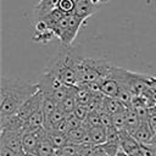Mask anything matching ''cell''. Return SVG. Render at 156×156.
<instances>
[{"label":"cell","mask_w":156,"mask_h":156,"mask_svg":"<svg viewBox=\"0 0 156 156\" xmlns=\"http://www.w3.org/2000/svg\"><path fill=\"white\" fill-rule=\"evenodd\" d=\"M38 90L37 83L2 77L0 85V119L16 115L20 107Z\"/></svg>","instance_id":"obj_1"},{"label":"cell","mask_w":156,"mask_h":156,"mask_svg":"<svg viewBox=\"0 0 156 156\" xmlns=\"http://www.w3.org/2000/svg\"><path fill=\"white\" fill-rule=\"evenodd\" d=\"M83 57L71 46L65 48L54 57L46 67V72L57 77L66 85H77L78 83V66Z\"/></svg>","instance_id":"obj_2"},{"label":"cell","mask_w":156,"mask_h":156,"mask_svg":"<svg viewBox=\"0 0 156 156\" xmlns=\"http://www.w3.org/2000/svg\"><path fill=\"white\" fill-rule=\"evenodd\" d=\"M113 63L104 58H82L78 66L77 76L79 84H87L91 82H100L105 78H108L110 71Z\"/></svg>","instance_id":"obj_3"},{"label":"cell","mask_w":156,"mask_h":156,"mask_svg":"<svg viewBox=\"0 0 156 156\" xmlns=\"http://www.w3.org/2000/svg\"><path fill=\"white\" fill-rule=\"evenodd\" d=\"M108 78L117 80L119 83V85L126 88L127 90H129L133 96H139L149 87V80H150L151 76L132 72L123 67H117L113 65L110 71Z\"/></svg>","instance_id":"obj_4"},{"label":"cell","mask_w":156,"mask_h":156,"mask_svg":"<svg viewBox=\"0 0 156 156\" xmlns=\"http://www.w3.org/2000/svg\"><path fill=\"white\" fill-rule=\"evenodd\" d=\"M85 21L77 17L73 13H68L63 16L54 27L55 37H57L61 41V45L65 48H69L76 39L79 28Z\"/></svg>","instance_id":"obj_5"},{"label":"cell","mask_w":156,"mask_h":156,"mask_svg":"<svg viewBox=\"0 0 156 156\" xmlns=\"http://www.w3.org/2000/svg\"><path fill=\"white\" fill-rule=\"evenodd\" d=\"M44 93L39 89L34 95H32L17 111V116L21 117L23 121H27L37 110H39L43 106V101H44Z\"/></svg>","instance_id":"obj_6"},{"label":"cell","mask_w":156,"mask_h":156,"mask_svg":"<svg viewBox=\"0 0 156 156\" xmlns=\"http://www.w3.org/2000/svg\"><path fill=\"white\" fill-rule=\"evenodd\" d=\"M22 133L23 132H11L1 130L0 133V146H5L16 152L24 154L22 146Z\"/></svg>","instance_id":"obj_7"},{"label":"cell","mask_w":156,"mask_h":156,"mask_svg":"<svg viewBox=\"0 0 156 156\" xmlns=\"http://www.w3.org/2000/svg\"><path fill=\"white\" fill-rule=\"evenodd\" d=\"M39 133H40V129L39 130H23V133H22V146H23L24 154L37 155L38 143H39Z\"/></svg>","instance_id":"obj_8"},{"label":"cell","mask_w":156,"mask_h":156,"mask_svg":"<svg viewBox=\"0 0 156 156\" xmlns=\"http://www.w3.org/2000/svg\"><path fill=\"white\" fill-rule=\"evenodd\" d=\"M99 7L100 6L94 4L91 0H76L73 15H76L77 17L85 21L88 17L93 16L99 10Z\"/></svg>","instance_id":"obj_9"},{"label":"cell","mask_w":156,"mask_h":156,"mask_svg":"<svg viewBox=\"0 0 156 156\" xmlns=\"http://www.w3.org/2000/svg\"><path fill=\"white\" fill-rule=\"evenodd\" d=\"M54 37H55V33L48 27V24H46L44 21H41V20L35 21L34 35H33V40H34L35 43L46 44V43H49Z\"/></svg>","instance_id":"obj_10"},{"label":"cell","mask_w":156,"mask_h":156,"mask_svg":"<svg viewBox=\"0 0 156 156\" xmlns=\"http://www.w3.org/2000/svg\"><path fill=\"white\" fill-rule=\"evenodd\" d=\"M54 154H55V147L48 135V132L45 130V128H41L40 133H39V143H38L37 155L38 156H52Z\"/></svg>","instance_id":"obj_11"},{"label":"cell","mask_w":156,"mask_h":156,"mask_svg":"<svg viewBox=\"0 0 156 156\" xmlns=\"http://www.w3.org/2000/svg\"><path fill=\"white\" fill-rule=\"evenodd\" d=\"M26 121H23L17 115L9 116L0 119V130H11V132H23Z\"/></svg>","instance_id":"obj_12"},{"label":"cell","mask_w":156,"mask_h":156,"mask_svg":"<svg viewBox=\"0 0 156 156\" xmlns=\"http://www.w3.org/2000/svg\"><path fill=\"white\" fill-rule=\"evenodd\" d=\"M155 135V132L150 127L149 122H141L140 127L133 133V136L140 143V144H150L152 138Z\"/></svg>","instance_id":"obj_13"},{"label":"cell","mask_w":156,"mask_h":156,"mask_svg":"<svg viewBox=\"0 0 156 156\" xmlns=\"http://www.w3.org/2000/svg\"><path fill=\"white\" fill-rule=\"evenodd\" d=\"M100 89L104 95L110 96V98H117V95L121 90V85L117 80H115L112 78H105V79L100 80Z\"/></svg>","instance_id":"obj_14"},{"label":"cell","mask_w":156,"mask_h":156,"mask_svg":"<svg viewBox=\"0 0 156 156\" xmlns=\"http://www.w3.org/2000/svg\"><path fill=\"white\" fill-rule=\"evenodd\" d=\"M127 112V122H126V130L133 135V133L140 127V123H141V119L136 112V110L132 106L127 107L126 110Z\"/></svg>","instance_id":"obj_15"},{"label":"cell","mask_w":156,"mask_h":156,"mask_svg":"<svg viewBox=\"0 0 156 156\" xmlns=\"http://www.w3.org/2000/svg\"><path fill=\"white\" fill-rule=\"evenodd\" d=\"M102 108L106 110L110 115H116L119 112H123L127 110V106H124L119 100H117L116 98H110L104 95V101H102Z\"/></svg>","instance_id":"obj_16"},{"label":"cell","mask_w":156,"mask_h":156,"mask_svg":"<svg viewBox=\"0 0 156 156\" xmlns=\"http://www.w3.org/2000/svg\"><path fill=\"white\" fill-rule=\"evenodd\" d=\"M94 93L84 84H79L76 85V100H77V105H84L88 106L90 104V101L94 98Z\"/></svg>","instance_id":"obj_17"},{"label":"cell","mask_w":156,"mask_h":156,"mask_svg":"<svg viewBox=\"0 0 156 156\" xmlns=\"http://www.w3.org/2000/svg\"><path fill=\"white\" fill-rule=\"evenodd\" d=\"M91 143L94 145H101L107 141V135H106V127L104 126H99V127H94L91 129L88 130Z\"/></svg>","instance_id":"obj_18"},{"label":"cell","mask_w":156,"mask_h":156,"mask_svg":"<svg viewBox=\"0 0 156 156\" xmlns=\"http://www.w3.org/2000/svg\"><path fill=\"white\" fill-rule=\"evenodd\" d=\"M45 130H46V129H45ZM46 132H48V135H49V138H50V140H51V143H52L55 150H56V149H60L61 146H63V145L68 141V140H67V134L60 133V132L55 130L54 128H52V129H49V130H46Z\"/></svg>","instance_id":"obj_19"},{"label":"cell","mask_w":156,"mask_h":156,"mask_svg":"<svg viewBox=\"0 0 156 156\" xmlns=\"http://www.w3.org/2000/svg\"><path fill=\"white\" fill-rule=\"evenodd\" d=\"M87 133H88V130H87L85 128H83V127L73 128V129H71V130L67 133V140H68L69 143H73V144L79 145V144L83 143V139H84V136L87 135Z\"/></svg>","instance_id":"obj_20"},{"label":"cell","mask_w":156,"mask_h":156,"mask_svg":"<svg viewBox=\"0 0 156 156\" xmlns=\"http://www.w3.org/2000/svg\"><path fill=\"white\" fill-rule=\"evenodd\" d=\"M56 156H78V145L67 141L63 146L55 150Z\"/></svg>","instance_id":"obj_21"},{"label":"cell","mask_w":156,"mask_h":156,"mask_svg":"<svg viewBox=\"0 0 156 156\" xmlns=\"http://www.w3.org/2000/svg\"><path fill=\"white\" fill-rule=\"evenodd\" d=\"M101 149L108 155V156H117L118 152L121 151V145L119 141H106L100 145Z\"/></svg>","instance_id":"obj_22"},{"label":"cell","mask_w":156,"mask_h":156,"mask_svg":"<svg viewBox=\"0 0 156 156\" xmlns=\"http://www.w3.org/2000/svg\"><path fill=\"white\" fill-rule=\"evenodd\" d=\"M126 122H127V112H119L112 116V126L118 130H126Z\"/></svg>","instance_id":"obj_23"},{"label":"cell","mask_w":156,"mask_h":156,"mask_svg":"<svg viewBox=\"0 0 156 156\" xmlns=\"http://www.w3.org/2000/svg\"><path fill=\"white\" fill-rule=\"evenodd\" d=\"M66 116H67L66 111H65V110H63V107L58 104V105H57V107L55 108L54 113L51 115V118H50V126H51V129L54 128V126H55V124H57L60 121H62Z\"/></svg>","instance_id":"obj_24"},{"label":"cell","mask_w":156,"mask_h":156,"mask_svg":"<svg viewBox=\"0 0 156 156\" xmlns=\"http://www.w3.org/2000/svg\"><path fill=\"white\" fill-rule=\"evenodd\" d=\"M76 6V0H58L57 9L65 13H73Z\"/></svg>","instance_id":"obj_25"},{"label":"cell","mask_w":156,"mask_h":156,"mask_svg":"<svg viewBox=\"0 0 156 156\" xmlns=\"http://www.w3.org/2000/svg\"><path fill=\"white\" fill-rule=\"evenodd\" d=\"M94 144H79L78 145V156H94L95 155Z\"/></svg>","instance_id":"obj_26"},{"label":"cell","mask_w":156,"mask_h":156,"mask_svg":"<svg viewBox=\"0 0 156 156\" xmlns=\"http://www.w3.org/2000/svg\"><path fill=\"white\" fill-rule=\"evenodd\" d=\"M73 113L79 121L84 122L87 119L88 115H89V108H88V106H84V105H77L74 111H73Z\"/></svg>","instance_id":"obj_27"},{"label":"cell","mask_w":156,"mask_h":156,"mask_svg":"<svg viewBox=\"0 0 156 156\" xmlns=\"http://www.w3.org/2000/svg\"><path fill=\"white\" fill-rule=\"evenodd\" d=\"M106 135L107 141H119V130L113 126L106 127Z\"/></svg>","instance_id":"obj_28"},{"label":"cell","mask_w":156,"mask_h":156,"mask_svg":"<svg viewBox=\"0 0 156 156\" xmlns=\"http://www.w3.org/2000/svg\"><path fill=\"white\" fill-rule=\"evenodd\" d=\"M99 113H100L101 126H104V127L112 126V115H110V113H108L106 110H104V108H100V110H99Z\"/></svg>","instance_id":"obj_29"},{"label":"cell","mask_w":156,"mask_h":156,"mask_svg":"<svg viewBox=\"0 0 156 156\" xmlns=\"http://www.w3.org/2000/svg\"><path fill=\"white\" fill-rule=\"evenodd\" d=\"M54 129L60 132V133H63V134H67L69 130H71V127H69V123L67 121V118L65 117L62 121H60L57 124L54 126Z\"/></svg>","instance_id":"obj_30"},{"label":"cell","mask_w":156,"mask_h":156,"mask_svg":"<svg viewBox=\"0 0 156 156\" xmlns=\"http://www.w3.org/2000/svg\"><path fill=\"white\" fill-rule=\"evenodd\" d=\"M140 152L141 156H156V149L151 144H141Z\"/></svg>","instance_id":"obj_31"},{"label":"cell","mask_w":156,"mask_h":156,"mask_svg":"<svg viewBox=\"0 0 156 156\" xmlns=\"http://www.w3.org/2000/svg\"><path fill=\"white\" fill-rule=\"evenodd\" d=\"M66 118H67V121H68V123H69L71 129H73V128H79V127H82V124H83V122H82V121H79V119L74 116V113H73V112L68 113V115L66 116Z\"/></svg>","instance_id":"obj_32"},{"label":"cell","mask_w":156,"mask_h":156,"mask_svg":"<svg viewBox=\"0 0 156 156\" xmlns=\"http://www.w3.org/2000/svg\"><path fill=\"white\" fill-rule=\"evenodd\" d=\"M0 156H24V154H20L5 146H0Z\"/></svg>","instance_id":"obj_33"},{"label":"cell","mask_w":156,"mask_h":156,"mask_svg":"<svg viewBox=\"0 0 156 156\" xmlns=\"http://www.w3.org/2000/svg\"><path fill=\"white\" fill-rule=\"evenodd\" d=\"M141 95H146V96H149V98L154 101V104H155V106H156V88H154V87H150V85H149Z\"/></svg>","instance_id":"obj_34"},{"label":"cell","mask_w":156,"mask_h":156,"mask_svg":"<svg viewBox=\"0 0 156 156\" xmlns=\"http://www.w3.org/2000/svg\"><path fill=\"white\" fill-rule=\"evenodd\" d=\"M149 124L155 132L156 129V111L154 108H150V116H149Z\"/></svg>","instance_id":"obj_35"},{"label":"cell","mask_w":156,"mask_h":156,"mask_svg":"<svg viewBox=\"0 0 156 156\" xmlns=\"http://www.w3.org/2000/svg\"><path fill=\"white\" fill-rule=\"evenodd\" d=\"M149 85H150V87L156 88V77H152V76H151L150 80H149Z\"/></svg>","instance_id":"obj_36"},{"label":"cell","mask_w":156,"mask_h":156,"mask_svg":"<svg viewBox=\"0 0 156 156\" xmlns=\"http://www.w3.org/2000/svg\"><path fill=\"white\" fill-rule=\"evenodd\" d=\"M150 144H151V145H152V146L156 149V134L154 135V138H152V140H151V143H150Z\"/></svg>","instance_id":"obj_37"},{"label":"cell","mask_w":156,"mask_h":156,"mask_svg":"<svg viewBox=\"0 0 156 156\" xmlns=\"http://www.w3.org/2000/svg\"><path fill=\"white\" fill-rule=\"evenodd\" d=\"M117 156H128V155H126V154H124V152H123V151L121 150V151L118 152V155H117Z\"/></svg>","instance_id":"obj_38"},{"label":"cell","mask_w":156,"mask_h":156,"mask_svg":"<svg viewBox=\"0 0 156 156\" xmlns=\"http://www.w3.org/2000/svg\"><path fill=\"white\" fill-rule=\"evenodd\" d=\"M91 1H93L94 4H96V5H99V6L101 5V4H100V0H91Z\"/></svg>","instance_id":"obj_39"},{"label":"cell","mask_w":156,"mask_h":156,"mask_svg":"<svg viewBox=\"0 0 156 156\" xmlns=\"http://www.w3.org/2000/svg\"><path fill=\"white\" fill-rule=\"evenodd\" d=\"M110 0H100V4L102 5V4H106V2H108Z\"/></svg>","instance_id":"obj_40"},{"label":"cell","mask_w":156,"mask_h":156,"mask_svg":"<svg viewBox=\"0 0 156 156\" xmlns=\"http://www.w3.org/2000/svg\"><path fill=\"white\" fill-rule=\"evenodd\" d=\"M152 108H154V110H155V111H156V106H155V107H152Z\"/></svg>","instance_id":"obj_41"},{"label":"cell","mask_w":156,"mask_h":156,"mask_svg":"<svg viewBox=\"0 0 156 156\" xmlns=\"http://www.w3.org/2000/svg\"><path fill=\"white\" fill-rule=\"evenodd\" d=\"M155 134H156V129H155Z\"/></svg>","instance_id":"obj_42"},{"label":"cell","mask_w":156,"mask_h":156,"mask_svg":"<svg viewBox=\"0 0 156 156\" xmlns=\"http://www.w3.org/2000/svg\"><path fill=\"white\" fill-rule=\"evenodd\" d=\"M52 156H56V155H55V154H54V155H52Z\"/></svg>","instance_id":"obj_43"}]
</instances>
